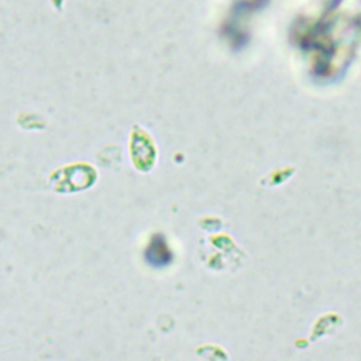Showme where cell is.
Here are the masks:
<instances>
[{"label": "cell", "mask_w": 361, "mask_h": 361, "mask_svg": "<svg viewBox=\"0 0 361 361\" xmlns=\"http://www.w3.org/2000/svg\"><path fill=\"white\" fill-rule=\"evenodd\" d=\"M145 259L157 268L165 267L172 261V252L166 245V241L162 235H155L145 251Z\"/></svg>", "instance_id": "cell-1"}]
</instances>
